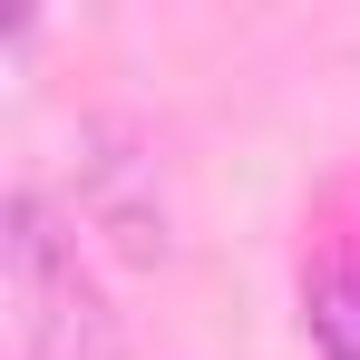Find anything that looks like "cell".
Returning a JSON list of instances; mask_svg holds the SVG:
<instances>
[{
	"label": "cell",
	"mask_w": 360,
	"mask_h": 360,
	"mask_svg": "<svg viewBox=\"0 0 360 360\" xmlns=\"http://www.w3.org/2000/svg\"><path fill=\"white\" fill-rule=\"evenodd\" d=\"M0 224H10L0 253H10V302H20V341H30V360H117L127 331H117V311H108V292L88 283L78 234H59L49 195L20 185Z\"/></svg>",
	"instance_id": "cell-1"
},
{
	"label": "cell",
	"mask_w": 360,
	"mask_h": 360,
	"mask_svg": "<svg viewBox=\"0 0 360 360\" xmlns=\"http://www.w3.org/2000/svg\"><path fill=\"white\" fill-rule=\"evenodd\" d=\"M68 195H78V224L108 243L117 263H176V195H166V166L156 146L117 117H78L68 136Z\"/></svg>",
	"instance_id": "cell-2"
},
{
	"label": "cell",
	"mask_w": 360,
	"mask_h": 360,
	"mask_svg": "<svg viewBox=\"0 0 360 360\" xmlns=\"http://www.w3.org/2000/svg\"><path fill=\"white\" fill-rule=\"evenodd\" d=\"M302 311H311L321 360H360V253L321 263V273H311V292H302Z\"/></svg>",
	"instance_id": "cell-3"
}]
</instances>
